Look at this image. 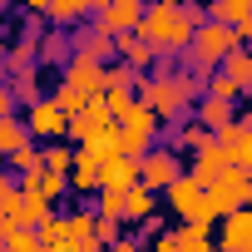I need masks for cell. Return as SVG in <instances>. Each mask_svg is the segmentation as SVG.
I'll list each match as a JSON object with an SVG mask.
<instances>
[{"mask_svg": "<svg viewBox=\"0 0 252 252\" xmlns=\"http://www.w3.org/2000/svg\"><path fill=\"white\" fill-rule=\"evenodd\" d=\"M242 40H237V30L232 25H222V20H203V25H193V40H188V50H178V64L183 69H193L198 79H208L218 64H222V55L227 50H237Z\"/></svg>", "mask_w": 252, "mask_h": 252, "instance_id": "7a4b0ae2", "label": "cell"}, {"mask_svg": "<svg viewBox=\"0 0 252 252\" xmlns=\"http://www.w3.org/2000/svg\"><path fill=\"white\" fill-rule=\"evenodd\" d=\"M50 99H55V104H60V109L69 114V119H74V114H79V109L89 104V94H79V89H74V84H64V79H60V89H55Z\"/></svg>", "mask_w": 252, "mask_h": 252, "instance_id": "f546056e", "label": "cell"}, {"mask_svg": "<svg viewBox=\"0 0 252 252\" xmlns=\"http://www.w3.org/2000/svg\"><path fill=\"white\" fill-rule=\"evenodd\" d=\"M208 232H213L208 222H183V227L173 232V242H178V252H218V242H213Z\"/></svg>", "mask_w": 252, "mask_h": 252, "instance_id": "44dd1931", "label": "cell"}, {"mask_svg": "<svg viewBox=\"0 0 252 252\" xmlns=\"http://www.w3.org/2000/svg\"><path fill=\"white\" fill-rule=\"evenodd\" d=\"M10 94H15L20 109H30V104L40 99V69H15V74H10Z\"/></svg>", "mask_w": 252, "mask_h": 252, "instance_id": "cb8c5ba5", "label": "cell"}, {"mask_svg": "<svg viewBox=\"0 0 252 252\" xmlns=\"http://www.w3.org/2000/svg\"><path fill=\"white\" fill-rule=\"evenodd\" d=\"M144 252H178V242H173V232H149Z\"/></svg>", "mask_w": 252, "mask_h": 252, "instance_id": "836d02e7", "label": "cell"}, {"mask_svg": "<svg viewBox=\"0 0 252 252\" xmlns=\"http://www.w3.org/2000/svg\"><path fill=\"white\" fill-rule=\"evenodd\" d=\"M163 198H168V208L183 218V222H208V213H203V183L193 178V173H178L168 188H163ZM213 227V222H208Z\"/></svg>", "mask_w": 252, "mask_h": 252, "instance_id": "52a82bcc", "label": "cell"}, {"mask_svg": "<svg viewBox=\"0 0 252 252\" xmlns=\"http://www.w3.org/2000/svg\"><path fill=\"white\" fill-rule=\"evenodd\" d=\"M154 134H158V114L149 109V104H129L119 114V154H129V158H144L149 154V144H154Z\"/></svg>", "mask_w": 252, "mask_h": 252, "instance_id": "277c9868", "label": "cell"}, {"mask_svg": "<svg viewBox=\"0 0 252 252\" xmlns=\"http://www.w3.org/2000/svg\"><path fill=\"white\" fill-rule=\"evenodd\" d=\"M64 84H74L79 94H104V60H89V55H69L64 60V74H60Z\"/></svg>", "mask_w": 252, "mask_h": 252, "instance_id": "30bf717a", "label": "cell"}, {"mask_svg": "<svg viewBox=\"0 0 252 252\" xmlns=\"http://www.w3.org/2000/svg\"><path fill=\"white\" fill-rule=\"evenodd\" d=\"M218 69H222V74H227V79H232L237 89H247V84H252V55H247V45H237V50H227Z\"/></svg>", "mask_w": 252, "mask_h": 252, "instance_id": "603a6c76", "label": "cell"}, {"mask_svg": "<svg viewBox=\"0 0 252 252\" xmlns=\"http://www.w3.org/2000/svg\"><path fill=\"white\" fill-rule=\"evenodd\" d=\"M247 203H252V163H247Z\"/></svg>", "mask_w": 252, "mask_h": 252, "instance_id": "f35d334b", "label": "cell"}, {"mask_svg": "<svg viewBox=\"0 0 252 252\" xmlns=\"http://www.w3.org/2000/svg\"><path fill=\"white\" fill-rule=\"evenodd\" d=\"M5 163L20 173V188H35V183H40V173H45V154L35 149V139H30V144H20L15 154H5Z\"/></svg>", "mask_w": 252, "mask_h": 252, "instance_id": "9a60e30c", "label": "cell"}, {"mask_svg": "<svg viewBox=\"0 0 252 252\" xmlns=\"http://www.w3.org/2000/svg\"><path fill=\"white\" fill-rule=\"evenodd\" d=\"M203 20H208V10L198 0H154V5H144L134 35H144L154 45V55H178V50H188L193 25H203Z\"/></svg>", "mask_w": 252, "mask_h": 252, "instance_id": "6da1fadb", "label": "cell"}, {"mask_svg": "<svg viewBox=\"0 0 252 252\" xmlns=\"http://www.w3.org/2000/svg\"><path fill=\"white\" fill-rule=\"evenodd\" d=\"M0 79H5V50H0Z\"/></svg>", "mask_w": 252, "mask_h": 252, "instance_id": "ab89813d", "label": "cell"}, {"mask_svg": "<svg viewBox=\"0 0 252 252\" xmlns=\"http://www.w3.org/2000/svg\"><path fill=\"white\" fill-rule=\"evenodd\" d=\"M109 252H144V242H139V237H114Z\"/></svg>", "mask_w": 252, "mask_h": 252, "instance_id": "d590c367", "label": "cell"}, {"mask_svg": "<svg viewBox=\"0 0 252 252\" xmlns=\"http://www.w3.org/2000/svg\"><path fill=\"white\" fill-rule=\"evenodd\" d=\"M144 5H149V0H109L104 10H94V30H104V35L134 30V25H139V15H144Z\"/></svg>", "mask_w": 252, "mask_h": 252, "instance_id": "8fae6325", "label": "cell"}, {"mask_svg": "<svg viewBox=\"0 0 252 252\" xmlns=\"http://www.w3.org/2000/svg\"><path fill=\"white\" fill-rule=\"evenodd\" d=\"M193 119L203 124V129H222V124H232V104H222V99H213V94H203L198 99V109H193Z\"/></svg>", "mask_w": 252, "mask_h": 252, "instance_id": "7402d4cb", "label": "cell"}, {"mask_svg": "<svg viewBox=\"0 0 252 252\" xmlns=\"http://www.w3.org/2000/svg\"><path fill=\"white\" fill-rule=\"evenodd\" d=\"M40 154H45V168H50V173H69V168H74V149H69V139H50Z\"/></svg>", "mask_w": 252, "mask_h": 252, "instance_id": "4316f807", "label": "cell"}, {"mask_svg": "<svg viewBox=\"0 0 252 252\" xmlns=\"http://www.w3.org/2000/svg\"><path fill=\"white\" fill-rule=\"evenodd\" d=\"M183 173V158H178V149H149L144 158H139V183H149L154 193H163L173 178Z\"/></svg>", "mask_w": 252, "mask_h": 252, "instance_id": "ba28073f", "label": "cell"}, {"mask_svg": "<svg viewBox=\"0 0 252 252\" xmlns=\"http://www.w3.org/2000/svg\"><path fill=\"white\" fill-rule=\"evenodd\" d=\"M114 55L124 60V64H134V69H149L158 55H154V45L144 40V35H134V30H119L114 35Z\"/></svg>", "mask_w": 252, "mask_h": 252, "instance_id": "5bb4252c", "label": "cell"}, {"mask_svg": "<svg viewBox=\"0 0 252 252\" xmlns=\"http://www.w3.org/2000/svg\"><path fill=\"white\" fill-rule=\"evenodd\" d=\"M35 55H40V64H64V60L74 55L69 30H45V35H40V45H35Z\"/></svg>", "mask_w": 252, "mask_h": 252, "instance_id": "ac0fdd59", "label": "cell"}, {"mask_svg": "<svg viewBox=\"0 0 252 252\" xmlns=\"http://www.w3.org/2000/svg\"><path fill=\"white\" fill-rule=\"evenodd\" d=\"M247 203V168H222L213 183H203V213H208V222H218L222 213H232V208H242Z\"/></svg>", "mask_w": 252, "mask_h": 252, "instance_id": "3957f363", "label": "cell"}, {"mask_svg": "<svg viewBox=\"0 0 252 252\" xmlns=\"http://www.w3.org/2000/svg\"><path fill=\"white\" fill-rule=\"evenodd\" d=\"M35 188H40V193H45V198L55 203V198H64V193H69V173H50V168H45Z\"/></svg>", "mask_w": 252, "mask_h": 252, "instance_id": "4dcf8cb0", "label": "cell"}, {"mask_svg": "<svg viewBox=\"0 0 252 252\" xmlns=\"http://www.w3.org/2000/svg\"><path fill=\"white\" fill-rule=\"evenodd\" d=\"M60 252H89V247H79V242H64V247H60Z\"/></svg>", "mask_w": 252, "mask_h": 252, "instance_id": "74e56055", "label": "cell"}, {"mask_svg": "<svg viewBox=\"0 0 252 252\" xmlns=\"http://www.w3.org/2000/svg\"><path fill=\"white\" fill-rule=\"evenodd\" d=\"M222 168H227V158H222L218 139H213V144H203V149H193V178H198V183H213Z\"/></svg>", "mask_w": 252, "mask_h": 252, "instance_id": "ffe728a7", "label": "cell"}, {"mask_svg": "<svg viewBox=\"0 0 252 252\" xmlns=\"http://www.w3.org/2000/svg\"><path fill=\"white\" fill-rule=\"evenodd\" d=\"M5 114H20V104H15L10 84H0V119H5Z\"/></svg>", "mask_w": 252, "mask_h": 252, "instance_id": "e575fe53", "label": "cell"}, {"mask_svg": "<svg viewBox=\"0 0 252 252\" xmlns=\"http://www.w3.org/2000/svg\"><path fill=\"white\" fill-rule=\"evenodd\" d=\"M173 129H178V134H173V149H188V154H193V149L213 144V129H203L198 119H183V124H173Z\"/></svg>", "mask_w": 252, "mask_h": 252, "instance_id": "d4e9b609", "label": "cell"}, {"mask_svg": "<svg viewBox=\"0 0 252 252\" xmlns=\"http://www.w3.org/2000/svg\"><path fill=\"white\" fill-rule=\"evenodd\" d=\"M247 55H252V40H247Z\"/></svg>", "mask_w": 252, "mask_h": 252, "instance_id": "b9f144b4", "label": "cell"}, {"mask_svg": "<svg viewBox=\"0 0 252 252\" xmlns=\"http://www.w3.org/2000/svg\"><path fill=\"white\" fill-rule=\"evenodd\" d=\"M208 20L232 25L237 40L247 45V40H252V0H213V5H208Z\"/></svg>", "mask_w": 252, "mask_h": 252, "instance_id": "7c38bea8", "label": "cell"}, {"mask_svg": "<svg viewBox=\"0 0 252 252\" xmlns=\"http://www.w3.org/2000/svg\"><path fill=\"white\" fill-rule=\"evenodd\" d=\"M0 173H5V158H0Z\"/></svg>", "mask_w": 252, "mask_h": 252, "instance_id": "60d3db41", "label": "cell"}, {"mask_svg": "<svg viewBox=\"0 0 252 252\" xmlns=\"http://www.w3.org/2000/svg\"><path fill=\"white\" fill-rule=\"evenodd\" d=\"M242 94H252V84H247V89H242Z\"/></svg>", "mask_w": 252, "mask_h": 252, "instance_id": "7bdbcfd3", "label": "cell"}, {"mask_svg": "<svg viewBox=\"0 0 252 252\" xmlns=\"http://www.w3.org/2000/svg\"><path fill=\"white\" fill-rule=\"evenodd\" d=\"M50 218V198L40 188H20V203H15V222L20 227H40Z\"/></svg>", "mask_w": 252, "mask_h": 252, "instance_id": "2e32d148", "label": "cell"}, {"mask_svg": "<svg viewBox=\"0 0 252 252\" xmlns=\"http://www.w3.org/2000/svg\"><path fill=\"white\" fill-rule=\"evenodd\" d=\"M154 203H158V193L149 183H134L129 193H124V222H149L154 218Z\"/></svg>", "mask_w": 252, "mask_h": 252, "instance_id": "e0dca14e", "label": "cell"}, {"mask_svg": "<svg viewBox=\"0 0 252 252\" xmlns=\"http://www.w3.org/2000/svg\"><path fill=\"white\" fill-rule=\"evenodd\" d=\"M134 183H139V158H129V154H119V158H109V163L99 168V188L129 193Z\"/></svg>", "mask_w": 252, "mask_h": 252, "instance_id": "4fadbf2b", "label": "cell"}, {"mask_svg": "<svg viewBox=\"0 0 252 252\" xmlns=\"http://www.w3.org/2000/svg\"><path fill=\"white\" fill-rule=\"evenodd\" d=\"M203 94H213V99H222V104H237V94H242V89H237L222 69H213V74L203 79Z\"/></svg>", "mask_w": 252, "mask_h": 252, "instance_id": "f1b7e54d", "label": "cell"}, {"mask_svg": "<svg viewBox=\"0 0 252 252\" xmlns=\"http://www.w3.org/2000/svg\"><path fill=\"white\" fill-rule=\"evenodd\" d=\"M74 55H89V60H104V64H109V60H114V35H104V30L89 25V30L74 35Z\"/></svg>", "mask_w": 252, "mask_h": 252, "instance_id": "d6986e66", "label": "cell"}, {"mask_svg": "<svg viewBox=\"0 0 252 252\" xmlns=\"http://www.w3.org/2000/svg\"><path fill=\"white\" fill-rule=\"evenodd\" d=\"M213 139H218V149L232 168H247L252 163V114H232V124H222Z\"/></svg>", "mask_w": 252, "mask_h": 252, "instance_id": "8992f818", "label": "cell"}, {"mask_svg": "<svg viewBox=\"0 0 252 252\" xmlns=\"http://www.w3.org/2000/svg\"><path fill=\"white\" fill-rule=\"evenodd\" d=\"M25 129H30V139H35V144L64 139V134H69V114H64L55 99H35V104L25 109Z\"/></svg>", "mask_w": 252, "mask_h": 252, "instance_id": "5b68a950", "label": "cell"}, {"mask_svg": "<svg viewBox=\"0 0 252 252\" xmlns=\"http://www.w3.org/2000/svg\"><path fill=\"white\" fill-rule=\"evenodd\" d=\"M218 222H222L218 227V252H252V203L222 213Z\"/></svg>", "mask_w": 252, "mask_h": 252, "instance_id": "9c48e42d", "label": "cell"}, {"mask_svg": "<svg viewBox=\"0 0 252 252\" xmlns=\"http://www.w3.org/2000/svg\"><path fill=\"white\" fill-rule=\"evenodd\" d=\"M25 5H30V10H50V0H25Z\"/></svg>", "mask_w": 252, "mask_h": 252, "instance_id": "8d00e7d4", "label": "cell"}, {"mask_svg": "<svg viewBox=\"0 0 252 252\" xmlns=\"http://www.w3.org/2000/svg\"><path fill=\"white\" fill-rule=\"evenodd\" d=\"M64 242H69V218H55V213H50V218L40 222V247H45V252H60Z\"/></svg>", "mask_w": 252, "mask_h": 252, "instance_id": "83f0119b", "label": "cell"}, {"mask_svg": "<svg viewBox=\"0 0 252 252\" xmlns=\"http://www.w3.org/2000/svg\"><path fill=\"white\" fill-rule=\"evenodd\" d=\"M99 218H119V222H124V193L99 188Z\"/></svg>", "mask_w": 252, "mask_h": 252, "instance_id": "1f68e13d", "label": "cell"}, {"mask_svg": "<svg viewBox=\"0 0 252 252\" xmlns=\"http://www.w3.org/2000/svg\"><path fill=\"white\" fill-rule=\"evenodd\" d=\"M129 104H134V89H104V109H109V119H119Z\"/></svg>", "mask_w": 252, "mask_h": 252, "instance_id": "d6a6232c", "label": "cell"}, {"mask_svg": "<svg viewBox=\"0 0 252 252\" xmlns=\"http://www.w3.org/2000/svg\"><path fill=\"white\" fill-rule=\"evenodd\" d=\"M20 144H30V129H25V119L5 114V119H0V154H15Z\"/></svg>", "mask_w": 252, "mask_h": 252, "instance_id": "484cf974", "label": "cell"}]
</instances>
